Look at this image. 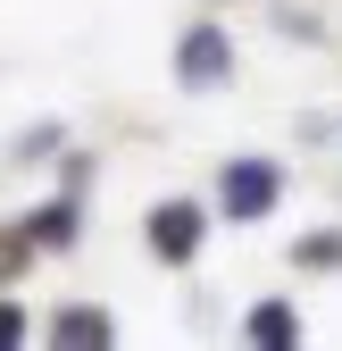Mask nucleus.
I'll return each mask as SVG.
<instances>
[{
  "instance_id": "f03ea898",
  "label": "nucleus",
  "mask_w": 342,
  "mask_h": 351,
  "mask_svg": "<svg viewBox=\"0 0 342 351\" xmlns=\"http://www.w3.org/2000/svg\"><path fill=\"white\" fill-rule=\"evenodd\" d=\"M226 67H234V59H226V34H218V25H192V34H184V59H176V75L200 93V84H226Z\"/></svg>"
},
{
  "instance_id": "20e7f679",
  "label": "nucleus",
  "mask_w": 342,
  "mask_h": 351,
  "mask_svg": "<svg viewBox=\"0 0 342 351\" xmlns=\"http://www.w3.org/2000/svg\"><path fill=\"white\" fill-rule=\"evenodd\" d=\"M250 343H292V310L284 301H259V310H250Z\"/></svg>"
},
{
  "instance_id": "6e6552de",
  "label": "nucleus",
  "mask_w": 342,
  "mask_h": 351,
  "mask_svg": "<svg viewBox=\"0 0 342 351\" xmlns=\"http://www.w3.org/2000/svg\"><path fill=\"white\" fill-rule=\"evenodd\" d=\"M17 335H25V318H17V310H0V343H17Z\"/></svg>"
},
{
  "instance_id": "39448f33",
  "label": "nucleus",
  "mask_w": 342,
  "mask_h": 351,
  "mask_svg": "<svg viewBox=\"0 0 342 351\" xmlns=\"http://www.w3.org/2000/svg\"><path fill=\"white\" fill-rule=\"evenodd\" d=\"M59 343H109V318L101 310H67L59 318Z\"/></svg>"
},
{
  "instance_id": "7ed1b4c3",
  "label": "nucleus",
  "mask_w": 342,
  "mask_h": 351,
  "mask_svg": "<svg viewBox=\"0 0 342 351\" xmlns=\"http://www.w3.org/2000/svg\"><path fill=\"white\" fill-rule=\"evenodd\" d=\"M150 243H159V259H192V243H200V201H167L150 217Z\"/></svg>"
},
{
  "instance_id": "423d86ee",
  "label": "nucleus",
  "mask_w": 342,
  "mask_h": 351,
  "mask_svg": "<svg viewBox=\"0 0 342 351\" xmlns=\"http://www.w3.org/2000/svg\"><path fill=\"white\" fill-rule=\"evenodd\" d=\"M67 234H75V209H67V201L34 217V243H67Z\"/></svg>"
},
{
  "instance_id": "f257e3e1",
  "label": "nucleus",
  "mask_w": 342,
  "mask_h": 351,
  "mask_svg": "<svg viewBox=\"0 0 342 351\" xmlns=\"http://www.w3.org/2000/svg\"><path fill=\"white\" fill-rule=\"evenodd\" d=\"M218 193H226V217H267L284 201V167L276 159H234L218 176Z\"/></svg>"
},
{
  "instance_id": "0eeeda50",
  "label": "nucleus",
  "mask_w": 342,
  "mask_h": 351,
  "mask_svg": "<svg viewBox=\"0 0 342 351\" xmlns=\"http://www.w3.org/2000/svg\"><path fill=\"white\" fill-rule=\"evenodd\" d=\"M301 259H309V268H342V234H309Z\"/></svg>"
}]
</instances>
